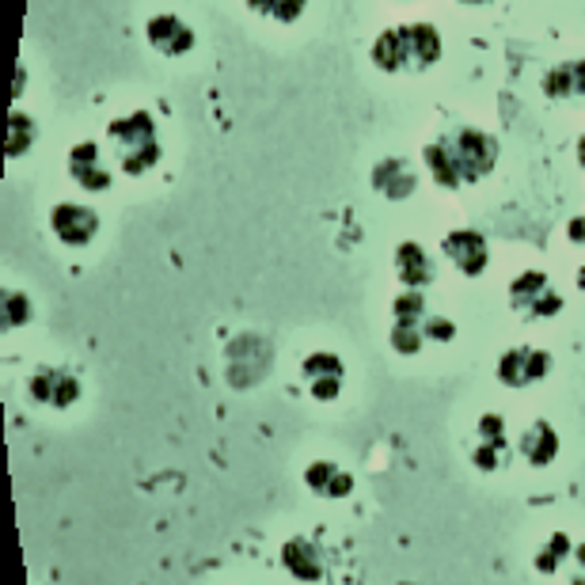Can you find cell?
Returning a JSON list of instances; mask_svg holds the SVG:
<instances>
[{
    "label": "cell",
    "instance_id": "6da1fadb",
    "mask_svg": "<svg viewBox=\"0 0 585 585\" xmlns=\"http://www.w3.org/2000/svg\"><path fill=\"white\" fill-rule=\"evenodd\" d=\"M107 133H111L118 164H122L126 175H145L149 168H156V160H160V141H156V126H152V118L145 111L114 118Z\"/></svg>",
    "mask_w": 585,
    "mask_h": 585
},
{
    "label": "cell",
    "instance_id": "7a4b0ae2",
    "mask_svg": "<svg viewBox=\"0 0 585 585\" xmlns=\"http://www.w3.org/2000/svg\"><path fill=\"white\" fill-rule=\"evenodd\" d=\"M456 152V164H460V175H464V183H479V179H487L498 164V141H494L491 133L483 130H456L445 137Z\"/></svg>",
    "mask_w": 585,
    "mask_h": 585
},
{
    "label": "cell",
    "instance_id": "3957f363",
    "mask_svg": "<svg viewBox=\"0 0 585 585\" xmlns=\"http://www.w3.org/2000/svg\"><path fill=\"white\" fill-rule=\"evenodd\" d=\"M510 304L517 312H525L529 320H548V316H559V312H563V297L555 293V285H551L540 270H525L521 278H513Z\"/></svg>",
    "mask_w": 585,
    "mask_h": 585
},
{
    "label": "cell",
    "instance_id": "277c9868",
    "mask_svg": "<svg viewBox=\"0 0 585 585\" xmlns=\"http://www.w3.org/2000/svg\"><path fill=\"white\" fill-rule=\"evenodd\" d=\"M441 251H445V259L460 270V274H468V278H479L487 263H491V247L487 240L475 232V228H453L445 240H441Z\"/></svg>",
    "mask_w": 585,
    "mask_h": 585
},
{
    "label": "cell",
    "instance_id": "5b68a950",
    "mask_svg": "<svg viewBox=\"0 0 585 585\" xmlns=\"http://www.w3.org/2000/svg\"><path fill=\"white\" fill-rule=\"evenodd\" d=\"M548 373H551V354L548 350H536V346H513L498 361V377H502V384H510V388H529V384H536V380L548 377Z\"/></svg>",
    "mask_w": 585,
    "mask_h": 585
},
{
    "label": "cell",
    "instance_id": "8992f818",
    "mask_svg": "<svg viewBox=\"0 0 585 585\" xmlns=\"http://www.w3.org/2000/svg\"><path fill=\"white\" fill-rule=\"evenodd\" d=\"M50 225H54L61 244L84 247V244H92L95 240V232H99V217H95V209H88V206L61 202V206L50 209Z\"/></svg>",
    "mask_w": 585,
    "mask_h": 585
},
{
    "label": "cell",
    "instance_id": "52a82bcc",
    "mask_svg": "<svg viewBox=\"0 0 585 585\" xmlns=\"http://www.w3.org/2000/svg\"><path fill=\"white\" fill-rule=\"evenodd\" d=\"M31 399L46 403V407H73L80 399V384L61 369H38L31 377Z\"/></svg>",
    "mask_w": 585,
    "mask_h": 585
},
{
    "label": "cell",
    "instance_id": "ba28073f",
    "mask_svg": "<svg viewBox=\"0 0 585 585\" xmlns=\"http://www.w3.org/2000/svg\"><path fill=\"white\" fill-rule=\"evenodd\" d=\"M149 42L152 50H160L164 57H183L194 50V31L179 16H156L149 19Z\"/></svg>",
    "mask_w": 585,
    "mask_h": 585
},
{
    "label": "cell",
    "instance_id": "9c48e42d",
    "mask_svg": "<svg viewBox=\"0 0 585 585\" xmlns=\"http://www.w3.org/2000/svg\"><path fill=\"white\" fill-rule=\"evenodd\" d=\"M373 187H377L384 198L403 202V198H411V194H415L418 175H415V168L403 160V156H388V160H380L377 168H373Z\"/></svg>",
    "mask_w": 585,
    "mask_h": 585
},
{
    "label": "cell",
    "instance_id": "30bf717a",
    "mask_svg": "<svg viewBox=\"0 0 585 585\" xmlns=\"http://www.w3.org/2000/svg\"><path fill=\"white\" fill-rule=\"evenodd\" d=\"M69 171H73V179L84 190H107L111 187V171L103 168V160H99V145H95V141H80V145L69 152Z\"/></svg>",
    "mask_w": 585,
    "mask_h": 585
},
{
    "label": "cell",
    "instance_id": "8fae6325",
    "mask_svg": "<svg viewBox=\"0 0 585 585\" xmlns=\"http://www.w3.org/2000/svg\"><path fill=\"white\" fill-rule=\"evenodd\" d=\"M396 274L407 289H422V285L434 282V263H430L426 247L415 244V240H411V244H399L396 247Z\"/></svg>",
    "mask_w": 585,
    "mask_h": 585
},
{
    "label": "cell",
    "instance_id": "7c38bea8",
    "mask_svg": "<svg viewBox=\"0 0 585 585\" xmlns=\"http://www.w3.org/2000/svg\"><path fill=\"white\" fill-rule=\"evenodd\" d=\"M403 38H407V57H411V69H430L437 57H441V35L430 23H403Z\"/></svg>",
    "mask_w": 585,
    "mask_h": 585
},
{
    "label": "cell",
    "instance_id": "4fadbf2b",
    "mask_svg": "<svg viewBox=\"0 0 585 585\" xmlns=\"http://www.w3.org/2000/svg\"><path fill=\"white\" fill-rule=\"evenodd\" d=\"M422 160H426V171L434 175L437 187H464V175H460V164H456V152L453 145L441 137V141H430L426 145V152H422Z\"/></svg>",
    "mask_w": 585,
    "mask_h": 585
},
{
    "label": "cell",
    "instance_id": "5bb4252c",
    "mask_svg": "<svg viewBox=\"0 0 585 585\" xmlns=\"http://www.w3.org/2000/svg\"><path fill=\"white\" fill-rule=\"evenodd\" d=\"M517 449H521V456L529 460L532 468H548L551 460L559 456V434L551 430L548 422H532L529 430L521 434V445H517Z\"/></svg>",
    "mask_w": 585,
    "mask_h": 585
},
{
    "label": "cell",
    "instance_id": "9a60e30c",
    "mask_svg": "<svg viewBox=\"0 0 585 585\" xmlns=\"http://www.w3.org/2000/svg\"><path fill=\"white\" fill-rule=\"evenodd\" d=\"M282 563L289 567V574L293 578H301V582H316L323 574V559L320 551H316V544H308V540H289L282 548Z\"/></svg>",
    "mask_w": 585,
    "mask_h": 585
},
{
    "label": "cell",
    "instance_id": "2e32d148",
    "mask_svg": "<svg viewBox=\"0 0 585 585\" xmlns=\"http://www.w3.org/2000/svg\"><path fill=\"white\" fill-rule=\"evenodd\" d=\"M373 61L384 73H407L411 69V57H407V38H403V27H392L373 42Z\"/></svg>",
    "mask_w": 585,
    "mask_h": 585
},
{
    "label": "cell",
    "instance_id": "e0dca14e",
    "mask_svg": "<svg viewBox=\"0 0 585 585\" xmlns=\"http://www.w3.org/2000/svg\"><path fill=\"white\" fill-rule=\"evenodd\" d=\"M304 483L316 494H327V498H346V494L354 491V479L342 472V468H335L331 460H316V464L304 472Z\"/></svg>",
    "mask_w": 585,
    "mask_h": 585
},
{
    "label": "cell",
    "instance_id": "ac0fdd59",
    "mask_svg": "<svg viewBox=\"0 0 585 585\" xmlns=\"http://www.w3.org/2000/svg\"><path fill=\"white\" fill-rule=\"evenodd\" d=\"M35 122L27 118L23 111H12L8 118V156H19V152H27L35 145Z\"/></svg>",
    "mask_w": 585,
    "mask_h": 585
},
{
    "label": "cell",
    "instance_id": "d6986e66",
    "mask_svg": "<svg viewBox=\"0 0 585 585\" xmlns=\"http://www.w3.org/2000/svg\"><path fill=\"white\" fill-rule=\"evenodd\" d=\"M392 312H396V323H426V297L415 293V289H407V293L396 297Z\"/></svg>",
    "mask_w": 585,
    "mask_h": 585
},
{
    "label": "cell",
    "instance_id": "ffe728a7",
    "mask_svg": "<svg viewBox=\"0 0 585 585\" xmlns=\"http://www.w3.org/2000/svg\"><path fill=\"white\" fill-rule=\"evenodd\" d=\"M422 342H426L422 323H396V327H392V346H396V354H418Z\"/></svg>",
    "mask_w": 585,
    "mask_h": 585
},
{
    "label": "cell",
    "instance_id": "44dd1931",
    "mask_svg": "<svg viewBox=\"0 0 585 585\" xmlns=\"http://www.w3.org/2000/svg\"><path fill=\"white\" fill-rule=\"evenodd\" d=\"M544 95L548 99H574V73H570V65H555L544 76Z\"/></svg>",
    "mask_w": 585,
    "mask_h": 585
},
{
    "label": "cell",
    "instance_id": "7402d4cb",
    "mask_svg": "<svg viewBox=\"0 0 585 585\" xmlns=\"http://www.w3.org/2000/svg\"><path fill=\"white\" fill-rule=\"evenodd\" d=\"M570 540L567 536H563V532H555V536H551V544L544 551H540V559H536V567L544 570V574H555V570H559V563H563V559H567L570 555Z\"/></svg>",
    "mask_w": 585,
    "mask_h": 585
},
{
    "label": "cell",
    "instance_id": "603a6c76",
    "mask_svg": "<svg viewBox=\"0 0 585 585\" xmlns=\"http://www.w3.org/2000/svg\"><path fill=\"white\" fill-rule=\"evenodd\" d=\"M304 377L308 380H327V377H339L342 380V361L335 354H312V358L304 361Z\"/></svg>",
    "mask_w": 585,
    "mask_h": 585
},
{
    "label": "cell",
    "instance_id": "cb8c5ba5",
    "mask_svg": "<svg viewBox=\"0 0 585 585\" xmlns=\"http://www.w3.org/2000/svg\"><path fill=\"white\" fill-rule=\"evenodd\" d=\"M31 320V301L23 293H4V327H19Z\"/></svg>",
    "mask_w": 585,
    "mask_h": 585
},
{
    "label": "cell",
    "instance_id": "d4e9b609",
    "mask_svg": "<svg viewBox=\"0 0 585 585\" xmlns=\"http://www.w3.org/2000/svg\"><path fill=\"white\" fill-rule=\"evenodd\" d=\"M422 331H426V339L434 342H449L456 335V323L445 320V316H430V320L422 323Z\"/></svg>",
    "mask_w": 585,
    "mask_h": 585
},
{
    "label": "cell",
    "instance_id": "484cf974",
    "mask_svg": "<svg viewBox=\"0 0 585 585\" xmlns=\"http://www.w3.org/2000/svg\"><path fill=\"white\" fill-rule=\"evenodd\" d=\"M479 434H483V441H491V445H498V449H506V437H502V418L498 415L483 418V422H479Z\"/></svg>",
    "mask_w": 585,
    "mask_h": 585
},
{
    "label": "cell",
    "instance_id": "4316f807",
    "mask_svg": "<svg viewBox=\"0 0 585 585\" xmlns=\"http://www.w3.org/2000/svg\"><path fill=\"white\" fill-rule=\"evenodd\" d=\"M498 445H491V441H483L479 449H475V468H483V472H494L498 468Z\"/></svg>",
    "mask_w": 585,
    "mask_h": 585
},
{
    "label": "cell",
    "instance_id": "83f0119b",
    "mask_svg": "<svg viewBox=\"0 0 585 585\" xmlns=\"http://www.w3.org/2000/svg\"><path fill=\"white\" fill-rule=\"evenodd\" d=\"M304 4L308 0H278V8H274V19H282V23H293V19L304 12Z\"/></svg>",
    "mask_w": 585,
    "mask_h": 585
},
{
    "label": "cell",
    "instance_id": "f1b7e54d",
    "mask_svg": "<svg viewBox=\"0 0 585 585\" xmlns=\"http://www.w3.org/2000/svg\"><path fill=\"white\" fill-rule=\"evenodd\" d=\"M339 384H342L339 377L312 380V388H308V392H312V396H316V399H335V396H339Z\"/></svg>",
    "mask_w": 585,
    "mask_h": 585
},
{
    "label": "cell",
    "instance_id": "f546056e",
    "mask_svg": "<svg viewBox=\"0 0 585 585\" xmlns=\"http://www.w3.org/2000/svg\"><path fill=\"white\" fill-rule=\"evenodd\" d=\"M570 73H574V95L585 99V61H570Z\"/></svg>",
    "mask_w": 585,
    "mask_h": 585
},
{
    "label": "cell",
    "instance_id": "4dcf8cb0",
    "mask_svg": "<svg viewBox=\"0 0 585 585\" xmlns=\"http://www.w3.org/2000/svg\"><path fill=\"white\" fill-rule=\"evenodd\" d=\"M247 8H251V12H259V16H270V19H274V8H278V0H247Z\"/></svg>",
    "mask_w": 585,
    "mask_h": 585
},
{
    "label": "cell",
    "instance_id": "1f68e13d",
    "mask_svg": "<svg viewBox=\"0 0 585 585\" xmlns=\"http://www.w3.org/2000/svg\"><path fill=\"white\" fill-rule=\"evenodd\" d=\"M567 236L574 240V244H585V217H574V221H570Z\"/></svg>",
    "mask_w": 585,
    "mask_h": 585
},
{
    "label": "cell",
    "instance_id": "d6a6232c",
    "mask_svg": "<svg viewBox=\"0 0 585 585\" xmlns=\"http://www.w3.org/2000/svg\"><path fill=\"white\" fill-rule=\"evenodd\" d=\"M574 559H578V578H574V585H585V544H578Z\"/></svg>",
    "mask_w": 585,
    "mask_h": 585
},
{
    "label": "cell",
    "instance_id": "836d02e7",
    "mask_svg": "<svg viewBox=\"0 0 585 585\" xmlns=\"http://www.w3.org/2000/svg\"><path fill=\"white\" fill-rule=\"evenodd\" d=\"M578 160H582V168H585V133H582V141H578Z\"/></svg>",
    "mask_w": 585,
    "mask_h": 585
},
{
    "label": "cell",
    "instance_id": "e575fe53",
    "mask_svg": "<svg viewBox=\"0 0 585 585\" xmlns=\"http://www.w3.org/2000/svg\"><path fill=\"white\" fill-rule=\"evenodd\" d=\"M578 285H582V289H585V266H582V270H578Z\"/></svg>",
    "mask_w": 585,
    "mask_h": 585
},
{
    "label": "cell",
    "instance_id": "d590c367",
    "mask_svg": "<svg viewBox=\"0 0 585 585\" xmlns=\"http://www.w3.org/2000/svg\"><path fill=\"white\" fill-rule=\"evenodd\" d=\"M464 4H487V0H464Z\"/></svg>",
    "mask_w": 585,
    "mask_h": 585
}]
</instances>
